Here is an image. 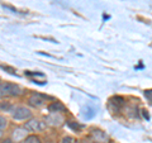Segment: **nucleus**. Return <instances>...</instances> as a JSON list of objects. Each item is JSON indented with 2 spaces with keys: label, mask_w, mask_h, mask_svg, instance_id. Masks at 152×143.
<instances>
[{
  "label": "nucleus",
  "mask_w": 152,
  "mask_h": 143,
  "mask_svg": "<svg viewBox=\"0 0 152 143\" xmlns=\"http://www.w3.org/2000/svg\"><path fill=\"white\" fill-rule=\"evenodd\" d=\"M23 94V89L19 88L15 84L0 81V98L5 96H19Z\"/></svg>",
  "instance_id": "f257e3e1"
},
{
  "label": "nucleus",
  "mask_w": 152,
  "mask_h": 143,
  "mask_svg": "<svg viewBox=\"0 0 152 143\" xmlns=\"http://www.w3.org/2000/svg\"><path fill=\"white\" fill-rule=\"evenodd\" d=\"M65 122V118L62 117L61 113H51L46 117V124L51 127H60Z\"/></svg>",
  "instance_id": "f03ea898"
},
{
  "label": "nucleus",
  "mask_w": 152,
  "mask_h": 143,
  "mask_svg": "<svg viewBox=\"0 0 152 143\" xmlns=\"http://www.w3.org/2000/svg\"><path fill=\"white\" fill-rule=\"evenodd\" d=\"M31 117H32V112L26 107H18L13 112V118L15 120H26V119H29Z\"/></svg>",
  "instance_id": "7ed1b4c3"
},
{
  "label": "nucleus",
  "mask_w": 152,
  "mask_h": 143,
  "mask_svg": "<svg viewBox=\"0 0 152 143\" xmlns=\"http://www.w3.org/2000/svg\"><path fill=\"white\" fill-rule=\"evenodd\" d=\"M26 128L31 132H41L46 128V123L38 120V119H32V120L26 123Z\"/></svg>",
  "instance_id": "20e7f679"
},
{
  "label": "nucleus",
  "mask_w": 152,
  "mask_h": 143,
  "mask_svg": "<svg viewBox=\"0 0 152 143\" xmlns=\"http://www.w3.org/2000/svg\"><path fill=\"white\" fill-rule=\"evenodd\" d=\"M28 129L24 127V128H22V127H18L15 128V129L13 131V134H12V138H13V141L14 142H23L26 139V138L28 137L27 136V132Z\"/></svg>",
  "instance_id": "39448f33"
},
{
  "label": "nucleus",
  "mask_w": 152,
  "mask_h": 143,
  "mask_svg": "<svg viewBox=\"0 0 152 143\" xmlns=\"http://www.w3.org/2000/svg\"><path fill=\"white\" fill-rule=\"evenodd\" d=\"M45 96H42V95H39V94H33L32 96L28 99V104H29L31 107H33V108H39V107H42L45 104Z\"/></svg>",
  "instance_id": "423d86ee"
},
{
  "label": "nucleus",
  "mask_w": 152,
  "mask_h": 143,
  "mask_svg": "<svg viewBox=\"0 0 152 143\" xmlns=\"http://www.w3.org/2000/svg\"><path fill=\"white\" fill-rule=\"evenodd\" d=\"M93 137H94L95 142H99V143H109V137L107 136V133H104L103 131L94 129L93 131Z\"/></svg>",
  "instance_id": "0eeeda50"
},
{
  "label": "nucleus",
  "mask_w": 152,
  "mask_h": 143,
  "mask_svg": "<svg viewBox=\"0 0 152 143\" xmlns=\"http://www.w3.org/2000/svg\"><path fill=\"white\" fill-rule=\"evenodd\" d=\"M48 110L51 113H62L66 110V108L62 103H60V101H55V103H52L51 105L48 107Z\"/></svg>",
  "instance_id": "6e6552de"
},
{
  "label": "nucleus",
  "mask_w": 152,
  "mask_h": 143,
  "mask_svg": "<svg viewBox=\"0 0 152 143\" xmlns=\"http://www.w3.org/2000/svg\"><path fill=\"white\" fill-rule=\"evenodd\" d=\"M22 143H41V139L37 136H28Z\"/></svg>",
  "instance_id": "1a4fd4ad"
},
{
  "label": "nucleus",
  "mask_w": 152,
  "mask_h": 143,
  "mask_svg": "<svg viewBox=\"0 0 152 143\" xmlns=\"http://www.w3.org/2000/svg\"><path fill=\"white\" fill-rule=\"evenodd\" d=\"M8 125V120L5 118H4L3 115H0V131H3V129H5Z\"/></svg>",
  "instance_id": "9d476101"
},
{
  "label": "nucleus",
  "mask_w": 152,
  "mask_h": 143,
  "mask_svg": "<svg viewBox=\"0 0 152 143\" xmlns=\"http://www.w3.org/2000/svg\"><path fill=\"white\" fill-rule=\"evenodd\" d=\"M94 115H95V110H94V109H91V108H88L86 118H88V119H90V118H93Z\"/></svg>",
  "instance_id": "9b49d317"
},
{
  "label": "nucleus",
  "mask_w": 152,
  "mask_h": 143,
  "mask_svg": "<svg viewBox=\"0 0 152 143\" xmlns=\"http://www.w3.org/2000/svg\"><path fill=\"white\" fill-rule=\"evenodd\" d=\"M145 96L152 103V90H146V91H145Z\"/></svg>",
  "instance_id": "f8f14e48"
},
{
  "label": "nucleus",
  "mask_w": 152,
  "mask_h": 143,
  "mask_svg": "<svg viewBox=\"0 0 152 143\" xmlns=\"http://www.w3.org/2000/svg\"><path fill=\"white\" fill-rule=\"evenodd\" d=\"M62 143H74V139L71 137H65L62 139Z\"/></svg>",
  "instance_id": "ddd939ff"
},
{
  "label": "nucleus",
  "mask_w": 152,
  "mask_h": 143,
  "mask_svg": "<svg viewBox=\"0 0 152 143\" xmlns=\"http://www.w3.org/2000/svg\"><path fill=\"white\" fill-rule=\"evenodd\" d=\"M69 125H70L71 128H74V129H79V128H80L79 124H74V123H71V122H69Z\"/></svg>",
  "instance_id": "4468645a"
},
{
  "label": "nucleus",
  "mask_w": 152,
  "mask_h": 143,
  "mask_svg": "<svg viewBox=\"0 0 152 143\" xmlns=\"http://www.w3.org/2000/svg\"><path fill=\"white\" fill-rule=\"evenodd\" d=\"M0 143H14V141H13V139H5V141L0 142Z\"/></svg>",
  "instance_id": "2eb2a0df"
},
{
  "label": "nucleus",
  "mask_w": 152,
  "mask_h": 143,
  "mask_svg": "<svg viewBox=\"0 0 152 143\" xmlns=\"http://www.w3.org/2000/svg\"><path fill=\"white\" fill-rule=\"evenodd\" d=\"M143 115H145V118H146V119H150V115H148V114H147L146 112H143Z\"/></svg>",
  "instance_id": "dca6fc26"
},
{
  "label": "nucleus",
  "mask_w": 152,
  "mask_h": 143,
  "mask_svg": "<svg viewBox=\"0 0 152 143\" xmlns=\"http://www.w3.org/2000/svg\"><path fill=\"white\" fill-rule=\"evenodd\" d=\"M0 137H1V132H0Z\"/></svg>",
  "instance_id": "f3484780"
}]
</instances>
